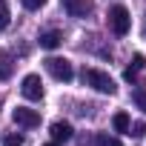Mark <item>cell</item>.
I'll list each match as a JSON object with an SVG mask.
<instances>
[{"label": "cell", "instance_id": "obj_1", "mask_svg": "<svg viewBox=\"0 0 146 146\" xmlns=\"http://www.w3.org/2000/svg\"><path fill=\"white\" fill-rule=\"evenodd\" d=\"M83 83L92 86L95 92H103V95H115L117 92L115 80L106 75V72H100V69H83Z\"/></svg>", "mask_w": 146, "mask_h": 146}, {"label": "cell", "instance_id": "obj_2", "mask_svg": "<svg viewBox=\"0 0 146 146\" xmlns=\"http://www.w3.org/2000/svg\"><path fill=\"white\" fill-rule=\"evenodd\" d=\"M46 69H49V75L60 83H69L72 78H75V69H72V63L66 57H49L46 60Z\"/></svg>", "mask_w": 146, "mask_h": 146}, {"label": "cell", "instance_id": "obj_3", "mask_svg": "<svg viewBox=\"0 0 146 146\" xmlns=\"http://www.w3.org/2000/svg\"><path fill=\"white\" fill-rule=\"evenodd\" d=\"M109 26H112V32H115L117 37H123V35L129 32V26H132L129 9H126V6H112V9H109Z\"/></svg>", "mask_w": 146, "mask_h": 146}, {"label": "cell", "instance_id": "obj_4", "mask_svg": "<svg viewBox=\"0 0 146 146\" xmlns=\"http://www.w3.org/2000/svg\"><path fill=\"white\" fill-rule=\"evenodd\" d=\"M20 92H23V98H29V100H40V98H43V80H40V75H26Z\"/></svg>", "mask_w": 146, "mask_h": 146}, {"label": "cell", "instance_id": "obj_5", "mask_svg": "<svg viewBox=\"0 0 146 146\" xmlns=\"http://www.w3.org/2000/svg\"><path fill=\"white\" fill-rule=\"evenodd\" d=\"M12 117H15L17 126H26V129H35V126L40 123V115H37L35 109H23V106H17V109L12 112Z\"/></svg>", "mask_w": 146, "mask_h": 146}, {"label": "cell", "instance_id": "obj_6", "mask_svg": "<svg viewBox=\"0 0 146 146\" xmlns=\"http://www.w3.org/2000/svg\"><path fill=\"white\" fill-rule=\"evenodd\" d=\"M63 9L72 15V17H86L89 15V0H63Z\"/></svg>", "mask_w": 146, "mask_h": 146}, {"label": "cell", "instance_id": "obj_7", "mask_svg": "<svg viewBox=\"0 0 146 146\" xmlns=\"http://www.w3.org/2000/svg\"><path fill=\"white\" fill-rule=\"evenodd\" d=\"M72 123H66V120H57V123H52V137H54V143L57 140H72Z\"/></svg>", "mask_w": 146, "mask_h": 146}, {"label": "cell", "instance_id": "obj_8", "mask_svg": "<svg viewBox=\"0 0 146 146\" xmlns=\"http://www.w3.org/2000/svg\"><path fill=\"white\" fill-rule=\"evenodd\" d=\"M15 72V57L9 52H0V80H9Z\"/></svg>", "mask_w": 146, "mask_h": 146}, {"label": "cell", "instance_id": "obj_9", "mask_svg": "<svg viewBox=\"0 0 146 146\" xmlns=\"http://www.w3.org/2000/svg\"><path fill=\"white\" fill-rule=\"evenodd\" d=\"M60 43H63V35H60V32H54V29L40 35V46H43V49H57Z\"/></svg>", "mask_w": 146, "mask_h": 146}, {"label": "cell", "instance_id": "obj_10", "mask_svg": "<svg viewBox=\"0 0 146 146\" xmlns=\"http://www.w3.org/2000/svg\"><path fill=\"white\" fill-rule=\"evenodd\" d=\"M129 115L126 112H117L115 117H112V126H115V132H123V135H129Z\"/></svg>", "mask_w": 146, "mask_h": 146}, {"label": "cell", "instance_id": "obj_11", "mask_svg": "<svg viewBox=\"0 0 146 146\" xmlns=\"http://www.w3.org/2000/svg\"><path fill=\"white\" fill-rule=\"evenodd\" d=\"M9 23H12V12H9V3H6V0H0V32H3Z\"/></svg>", "mask_w": 146, "mask_h": 146}, {"label": "cell", "instance_id": "obj_12", "mask_svg": "<svg viewBox=\"0 0 146 146\" xmlns=\"http://www.w3.org/2000/svg\"><path fill=\"white\" fill-rule=\"evenodd\" d=\"M132 100H135V106L146 115V89H135V92H132Z\"/></svg>", "mask_w": 146, "mask_h": 146}, {"label": "cell", "instance_id": "obj_13", "mask_svg": "<svg viewBox=\"0 0 146 146\" xmlns=\"http://www.w3.org/2000/svg\"><path fill=\"white\" fill-rule=\"evenodd\" d=\"M3 146H23V135H20V132H9V135H3Z\"/></svg>", "mask_w": 146, "mask_h": 146}, {"label": "cell", "instance_id": "obj_14", "mask_svg": "<svg viewBox=\"0 0 146 146\" xmlns=\"http://www.w3.org/2000/svg\"><path fill=\"white\" fill-rule=\"evenodd\" d=\"M95 143H98V146H120V140H117V137H112V135H98V137H95Z\"/></svg>", "mask_w": 146, "mask_h": 146}, {"label": "cell", "instance_id": "obj_15", "mask_svg": "<svg viewBox=\"0 0 146 146\" xmlns=\"http://www.w3.org/2000/svg\"><path fill=\"white\" fill-rule=\"evenodd\" d=\"M129 135L143 137V135H146V123H140V120H137V123H129Z\"/></svg>", "mask_w": 146, "mask_h": 146}, {"label": "cell", "instance_id": "obj_16", "mask_svg": "<svg viewBox=\"0 0 146 146\" xmlns=\"http://www.w3.org/2000/svg\"><path fill=\"white\" fill-rule=\"evenodd\" d=\"M20 3L29 9V12H35V9H40V6H46V0H20Z\"/></svg>", "mask_w": 146, "mask_h": 146}, {"label": "cell", "instance_id": "obj_17", "mask_svg": "<svg viewBox=\"0 0 146 146\" xmlns=\"http://www.w3.org/2000/svg\"><path fill=\"white\" fill-rule=\"evenodd\" d=\"M123 78H126V80H129V83H135V80H137V72H135V69H132V66H129V69H126V72H123Z\"/></svg>", "mask_w": 146, "mask_h": 146}, {"label": "cell", "instance_id": "obj_18", "mask_svg": "<svg viewBox=\"0 0 146 146\" xmlns=\"http://www.w3.org/2000/svg\"><path fill=\"white\" fill-rule=\"evenodd\" d=\"M143 66H146V60H143L140 54H135V60H132V69L137 72V69H143Z\"/></svg>", "mask_w": 146, "mask_h": 146}, {"label": "cell", "instance_id": "obj_19", "mask_svg": "<svg viewBox=\"0 0 146 146\" xmlns=\"http://www.w3.org/2000/svg\"><path fill=\"white\" fill-rule=\"evenodd\" d=\"M46 146H57V143H46Z\"/></svg>", "mask_w": 146, "mask_h": 146}]
</instances>
